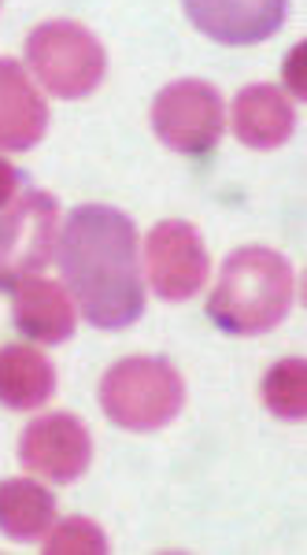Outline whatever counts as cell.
Returning <instances> with one entry per match:
<instances>
[{"mask_svg":"<svg viewBox=\"0 0 307 555\" xmlns=\"http://www.w3.org/2000/svg\"><path fill=\"white\" fill-rule=\"evenodd\" d=\"M60 271L82 315L101 330H126L144 315L138 230L107 204H82L60 234Z\"/></svg>","mask_w":307,"mask_h":555,"instance_id":"6da1fadb","label":"cell"},{"mask_svg":"<svg viewBox=\"0 0 307 555\" xmlns=\"http://www.w3.org/2000/svg\"><path fill=\"white\" fill-rule=\"evenodd\" d=\"M296 278L282 253L245 245L226 256L219 285L207 297V319L222 334L256 337L282 326L293 308Z\"/></svg>","mask_w":307,"mask_h":555,"instance_id":"7a4b0ae2","label":"cell"},{"mask_svg":"<svg viewBox=\"0 0 307 555\" xmlns=\"http://www.w3.org/2000/svg\"><path fill=\"white\" fill-rule=\"evenodd\" d=\"M186 404V382L175 363L159 356L119 360L101 382V408L115 426L133 434H152L175 423Z\"/></svg>","mask_w":307,"mask_h":555,"instance_id":"3957f363","label":"cell"},{"mask_svg":"<svg viewBox=\"0 0 307 555\" xmlns=\"http://www.w3.org/2000/svg\"><path fill=\"white\" fill-rule=\"evenodd\" d=\"M26 64L34 78L60 101H82L104 82V44L82 23L52 20L26 38Z\"/></svg>","mask_w":307,"mask_h":555,"instance_id":"277c9868","label":"cell"},{"mask_svg":"<svg viewBox=\"0 0 307 555\" xmlns=\"http://www.w3.org/2000/svg\"><path fill=\"white\" fill-rule=\"evenodd\" d=\"M60 237V204L44 190H26L0 215V293H15L41 274Z\"/></svg>","mask_w":307,"mask_h":555,"instance_id":"5b68a950","label":"cell"},{"mask_svg":"<svg viewBox=\"0 0 307 555\" xmlns=\"http://www.w3.org/2000/svg\"><path fill=\"white\" fill-rule=\"evenodd\" d=\"M222 96L212 82L182 78L152 101V130L182 156H207L222 138Z\"/></svg>","mask_w":307,"mask_h":555,"instance_id":"8992f818","label":"cell"},{"mask_svg":"<svg viewBox=\"0 0 307 555\" xmlns=\"http://www.w3.org/2000/svg\"><path fill=\"white\" fill-rule=\"evenodd\" d=\"M144 267H149L152 293L159 300L182 304L204 289L212 259H207V248L193 222L164 219L144 241Z\"/></svg>","mask_w":307,"mask_h":555,"instance_id":"52a82bcc","label":"cell"},{"mask_svg":"<svg viewBox=\"0 0 307 555\" xmlns=\"http://www.w3.org/2000/svg\"><path fill=\"white\" fill-rule=\"evenodd\" d=\"M20 460L30 474L56 481V486H71L78 481L93 460V437L82 418L56 411V415H41L23 429Z\"/></svg>","mask_w":307,"mask_h":555,"instance_id":"ba28073f","label":"cell"},{"mask_svg":"<svg viewBox=\"0 0 307 555\" xmlns=\"http://www.w3.org/2000/svg\"><path fill=\"white\" fill-rule=\"evenodd\" d=\"M189 23L219 44H259L285 23V0H182Z\"/></svg>","mask_w":307,"mask_h":555,"instance_id":"9c48e42d","label":"cell"},{"mask_svg":"<svg viewBox=\"0 0 307 555\" xmlns=\"http://www.w3.org/2000/svg\"><path fill=\"white\" fill-rule=\"evenodd\" d=\"M12 322L23 337L38 345H63L75 337V308L60 282L34 274L15 289Z\"/></svg>","mask_w":307,"mask_h":555,"instance_id":"30bf717a","label":"cell"},{"mask_svg":"<svg viewBox=\"0 0 307 555\" xmlns=\"http://www.w3.org/2000/svg\"><path fill=\"white\" fill-rule=\"evenodd\" d=\"M49 130V107L15 60H0V149L26 152Z\"/></svg>","mask_w":307,"mask_h":555,"instance_id":"8fae6325","label":"cell"},{"mask_svg":"<svg viewBox=\"0 0 307 555\" xmlns=\"http://www.w3.org/2000/svg\"><path fill=\"white\" fill-rule=\"evenodd\" d=\"M296 130L289 96L278 86H248L233 101V133L241 145L270 152L282 149Z\"/></svg>","mask_w":307,"mask_h":555,"instance_id":"7c38bea8","label":"cell"},{"mask_svg":"<svg viewBox=\"0 0 307 555\" xmlns=\"http://www.w3.org/2000/svg\"><path fill=\"white\" fill-rule=\"evenodd\" d=\"M56 392V366L34 345L0 348V404L12 411H34Z\"/></svg>","mask_w":307,"mask_h":555,"instance_id":"4fadbf2b","label":"cell"},{"mask_svg":"<svg viewBox=\"0 0 307 555\" xmlns=\"http://www.w3.org/2000/svg\"><path fill=\"white\" fill-rule=\"evenodd\" d=\"M56 522V496L34 478L0 481V533L12 541H38Z\"/></svg>","mask_w":307,"mask_h":555,"instance_id":"5bb4252c","label":"cell"},{"mask_svg":"<svg viewBox=\"0 0 307 555\" xmlns=\"http://www.w3.org/2000/svg\"><path fill=\"white\" fill-rule=\"evenodd\" d=\"M264 404L285 423H304L307 418V360L289 356L274 363L264 378Z\"/></svg>","mask_w":307,"mask_h":555,"instance_id":"9a60e30c","label":"cell"},{"mask_svg":"<svg viewBox=\"0 0 307 555\" xmlns=\"http://www.w3.org/2000/svg\"><path fill=\"white\" fill-rule=\"evenodd\" d=\"M44 552L63 555V552H82V555H104L107 552V537L97 522L89 518H63L56 530L44 533Z\"/></svg>","mask_w":307,"mask_h":555,"instance_id":"2e32d148","label":"cell"},{"mask_svg":"<svg viewBox=\"0 0 307 555\" xmlns=\"http://www.w3.org/2000/svg\"><path fill=\"white\" fill-rule=\"evenodd\" d=\"M20 182H23V171L0 156V211H4L8 204L15 201V193H20Z\"/></svg>","mask_w":307,"mask_h":555,"instance_id":"e0dca14e","label":"cell"},{"mask_svg":"<svg viewBox=\"0 0 307 555\" xmlns=\"http://www.w3.org/2000/svg\"><path fill=\"white\" fill-rule=\"evenodd\" d=\"M304 41L296 44L293 52H289V64H285V78H289V86H293V93L304 101Z\"/></svg>","mask_w":307,"mask_h":555,"instance_id":"ac0fdd59","label":"cell"}]
</instances>
